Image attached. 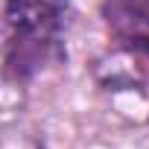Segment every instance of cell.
Wrapping results in <instances>:
<instances>
[{
	"instance_id": "1",
	"label": "cell",
	"mask_w": 149,
	"mask_h": 149,
	"mask_svg": "<svg viewBox=\"0 0 149 149\" xmlns=\"http://www.w3.org/2000/svg\"><path fill=\"white\" fill-rule=\"evenodd\" d=\"M64 15L61 0H9L6 21L18 35L26 38H53Z\"/></svg>"
},
{
	"instance_id": "2",
	"label": "cell",
	"mask_w": 149,
	"mask_h": 149,
	"mask_svg": "<svg viewBox=\"0 0 149 149\" xmlns=\"http://www.w3.org/2000/svg\"><path fill=\"white\" fill-rule=\"evenodd\" d=\"M108 21L120 29L149 26V0H111Z\"/></svg>"
}]
</instances>
